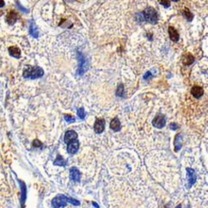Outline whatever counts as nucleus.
<instances>
[{
  "mask_svg": "<svg viewBox=\"0 0 208 208\" xmlns=\"http://www.w3.org/2000/svg\"><path fill=\"white\" fill-rule=\"evenodd\" d=\"M43 70L40 67L27 66L24 71V78L27 79H37L43 76Z\"/></svg>",
  "mask_w": 208,
  "mask_h": 208,
  "instance_id": "1",
  "label": "nucleus"
},
{
  "mask_svg": "<svg viewBox=\"0 0 208 208\" xmlns=\"http://www.w3.org/2000/svg\"><path fill=\"white\" fill-rule=\"evenodd\" d=\"M143 15L144 20L147 21L150 24H157L158 21V15L155 8L152 7H148L145 8L142 13Z\"/></svg>",
  "mask_w": 208,
  "mask_h": 208,
  "instance_id": "2",
  "label": "nucleus"
},
{
  "mask_svg": "<svg viewBox=\"0 0 208 208\" xmlns=\"http://www.w3.org/2000/svg\"><path fill=\"white\" fill-rule=\"evenodd\" d=\"M78 57L79 61V67L78 69V74L80 76H82L88 70V62L87 59L81 53H78Z\"/></svg>",
  "mask_w": 208,
  "mask_h": 208,
  "instance_id": "3",
  "label": "nucleus"
},
{
  "mask_svg": "<svg viewBox=\"0 0 208 208\" xmlns=\"http://www.w3.org/2000/svg\"><path fill=\"white\" fill-rule=\"evenodd\" d=\"M66 197L63 195H58L56 197L53 198L52 201V205L53 208H64L67 205Z\"/></svg>",
  "mask_w": 208,
  "mask_h": 208,
  "instance_id": "4",
  "label": "nucleus"
},
{
  "mask_svg": "<svg viewBox=\"0 0 208 208\" xmlns=\"http://www.w3.org/2000/svg\"><path fill=\"white\" fill-rule=\"evenodd\" d=\"M187 188H191L196 182L197 180V174L195 172V171L191 168L187 167Z\"/></svg>",
  "mask_w": 208,
  "mask_h": 208,
  "instance_id": "5",
  "label": "nucleus"
},
{
  "mask_svg": "<svg viewBox=\"0 0 208 208\" xmlns=\"http://www.w3.org/2000/svg\"><path fill=\"white\" fill-rule=\"evenodd\" d=\"M152 125L157 128H162L163 126L166 125V119L164 115L159 114L157 115L155 118H154L153 122H152Z\"/></svg>",
  "mask_w": 208,
  "mask_h": 208,
  "instance_id": "6",
  "label": "nucleus"
},
{
  "mask_svg": "<svg viewBox=\"0 0 208 208\" xmlns=\"http://www.w3.org/2000/svg\"><path fill=\"white\" fill-rule=\"evenodd\" d=\"M105 129V120L103 118H98L94 123V131L96 133L100 134Z\"/></svg>",
  "mask_w": 208,
  "mask_h": 208,
  "instance_id": "7",
  "label": "nucleus"
},
{
  "mask_svg": "<svg viewBox=\"0 0 208 208\" xmlns=\"http://www.w3.org/2000/svg\"><path fill=\"white\" fill-rule=\"evenodd\" d=\"M68 153L70 154H74L76 153L78 151L79 148V142L78 140H75L71 141L70 142H68Z\"/></svg>",
  "mask_w": 208,
  "mask_h": 208,
  "instance_id": "8",
  "label": "nucleus"
},
{
  "mask_svg": "<svg viewBox=\"0 0 208 208\" xmlns=\"http://www.w3.org/2000/svg\"><path fill=\"white\" fill-rule=\"evenodd\" d=\"M70 178L75 182H79L81 179V173L77 167H72L70 169Z\"/></svg>",
  "mask_w": 208,
  "mask_h": 208,
  "instance_id": "9",
  "label": "nucleus"
},
{
  "mask_svg": "<svg viewBox=\"0 0 208 208\" xmlns=\"http://www.w3.org/2000/svg\"><path fill=\"white\" fill-rule=\"evenodd\" d=\"M18 14L16 12L11 11V12H9L7 14L6 20H7L8 24H9V25H14L16 23V21L18 20Z\"/></svg>",
  "mask_w": 208,
  "mask_h": 208,
  "instance_id": "10",
  "label": "nucleus"
},
{
  "mask_svg": "<svg viewBox=\"0 0 208 208\" xmlns=\"http://www.w3.org/2000/svg\"><path fill=\"white\" fill-rule=\"evenodd\" d=\"M77 138H78V134H77L74 131H72V130L68 131L67 133H65L64 142L66 143H68V142H70L71 141L75 140Z\"/></svg>",
  "mask_w": 208,
  "mask_h": 208,
  "instance_id": "11",
  "label": "nucleus"
},
{
  "mask_svg": "<svg viewBox=\"0 0 208 208\" xmlns=\"http://www.w3.org/2000/svg\"><path fill=\"white\" fill-rule=\"evenodd\" d=\"M191 94L193 95L194 98H200L201 96L203 95L204 93V90L201 87H199V86H194L192 88H191Z\"/></svg>",
  "mask_w": 208,
  "mask_h": 208,
  "instance_id": "12",
  "label": "nucleus"
},
{
  "mask_svg": "<svg viewBox=\"0 0 208 208\" xmlns=\"http://www.w3.org/2000/svg\"><path fill=\"white\" fill-rule=\"evenodd\" d=\"M168 34H169V36H170L171 41L178 42L179 40V34L173 27L170 26L168 27Z\"/></svg>",
  "mask_w": 208,
  "mask_h": 208,
  "instance_id": "13",
  "label": "nucleus"
},
{
  "mask_svg": "<svg viewBox=\"0 0 208 208\" xmlns=\"http://www.w3.org/2000/svg\"><path fill=\"white\" fill-rule=\"evenodd\" d=\"M29 34H31L32 37L35 38H38L39 36V32L38 30V27L36 26V24H34L33 21L30 22V25H29Z\"/></svg>",
  "mask_w": 208,
  "mask_h": 208,
  "instance_id": "14",
  "label": "nucleus"
},
{
  "mask_svg": "<svg viewBox=\"0 0 208 208\" xmlns=\"http://www.w3.org/2000/svg\"><path fill=\"white\" fill-rule=\"evenodd\" d=\"M8 53L9 54L14 57L15 58H19L21 57V51L19 48L18 47H15V46H12V47H9L8 48Z\"/></svg>",
  "mask_w": 208,
  "mask_h": 208,
  "instance_id": "15",
  "label": "nucleus"
},
{
  "mask_svg": "<svg viewBox=\"0 0 208 208\" xmlns=\"http://www.w3.org/2000/svg\"><path fill=\"white\" fill-rule=\"evenodd\" d=\"M181 146H182V136H181V134H178L175 136L174 140L175 151L178 152L181 148Z\"/></svg>",
  "mask_w": 208,
  "mask_h": 208,
  "instance_id": "16",
  "label": "nucleus"
},
{
  "mask_svg": "<svg viewBox=\"0 0 208 208\" xmlns=\"http://www.w3.org/2000/svg\"><path fill=\"white\" fill-rule=\"evenodd\" d=\"M110 127L114 131V132H119L121 130V123L117 117H115L114 119L112 120L110 123Z\"/></svg>",
  "mask_w": 208,
  "mask_h": 208,
  "instance_id": "17",
  "label": "nucleus"
},
{
  "mask_svg": "<svg viewBox=\"0 0 208 208\" xmlns=\"http://www.w3.org/2000/svg\"><path fill=\"white\" fill-rule=\"evenodd\" d=\"M55 166H60V167H65L67 165V162L62 158V156L60 155H58L57 158L55 159L54 162H53Z\"/></svg>",
  "mask_w": 208,
  "mask_h": 208,
  "instance_id": "18",
  "label": "nucleus"
},
{
  "mask_svg": "<svg viewBox=\"0 0 208 208\" xmlns=\"http://www.w3.org/2000/svg\"><path fill=\"white\" fill-rule=\"evenodd\" d=\"M194 62V57L191 54H187L183 59V63L185 65H190Z\"/></svg>",
  "mask_w": 208,
  "mask_h": 208,
  "instance_id": "19",
  "label": "nucleus"
},
{
  "mask_svg": "<svg viewBox=\"0 0 208 208\" xmlns=\"http://www.w3.org/2000/svg\"><path fill=\"white\" fill-rule=\"evenodd\" d=\"M182 14H183V16L187 18V20L191 21L193 19V14H191V12L188 10V9H185V10L182 11Z\"/></svg>",
  "mask_w": 208,
  "mask_h": 208,
  "instance_id": "20",
  "label": "nucleus"
},
{
  "mask_svg": "<svg viewBox=\"0 0 208 208\" xmlns=\"http://www.w3.org/2000/svg\"><path fill=\"white\" fill-rule=\"evenodd\" d=\"M26 187H25V184L24 182H22V205L24 206V201L26 199Z\"/></svg>",
  "mask_w": 208,
  "mask_h": 208,
  "instance_id": "21",
  "label": "nucleus"
},
{
  "mask_svg": "<svg viewBox=\"0 0 208 208\" xmlns=\"http://www.w3.org/2000/svg\"><path fill=\"white\" fill-rule=\"evenodd\" d=\"M65 198H66V201H67V202H69V203L74 205V206H79V205H80V202H79L78 200H75V199H72V198H70V197H66Z\"/></svg>",
  "mask_w": 208,
  "mask_h": 208,
  "instance_id": "22",
  "label": "nucleus"
},
{
  "mask_svg": "<svg viewBox=\"0 0 208 208\" xmlns=\"http://www.w3.org/2000/svg\"><path fill=\"white\" fill-rule=\"evenodd\" d=\"M78 117L81 118V119L83 120L84 118H85L86 113H85V112H84L83 107H81V108L78 109Z\"/></svg>",
  "mask_w": 208,
  "mask_h": 208,
  "instance_id": "23",
  "label": "nucleus"
},
{
  "mask_svg": "<svg viewBox=\"0 0 208 208\" xmlns=\"http://www.w3.org/2000/svg\"><path fill=\"white\" fill-rule=\"evenodd\" d=\"M159 3H160V4H162V5L164 6L165 8L170 7V5H171L170 0H159Z\"/></svg>",
  "mask_w": 208,
  "mask_h": 208,
  "instance_id": "24",
  "label": "nucleus"
},
{
  "mask_svg": "<svg viewBox=\"0 0 208 208\" xmlns=\"http://www.w3.org/2000/svg\"><path fill=\"white\" fill-rule=\"evenodd\" d=\"M64 119L65 121L68 122V123H74V122H75L74 117L71 116V115H65Z\"/></svg>",
  "mask_w": 208,
  "mask_h": 208,
  "instance_id": "25",
  "label": "nucleus"
},
{
  "mask_svg": "<svg viewBox=\"0 0 208 208\" xmlns=\"http://www.w3.org/2000/svg\"><path fill=\"white\" fill-rule=\"evenodd\" d=\"M16 4H17L18 8H19L21 11H23V12H24V13H25V14L29 13V10H28V9H27V8H25L23 7V6H22V5L19 4V2H18V1H17V2H16Z\"/></svg>",
  "mask_w": 208,
  "mask_h": 208,
  "instance_id": "26",
  "label": "nucleus"
},
{
  "mask_svg": "<svg viewBox=\"0 0 208 208\" xmlns=\"http://www.w3.org/2000/svg\"><path fill=\"white\" fill-rule=\"evenodd\" d=\"M123 85L121 84V85L118 86L117 88V96H123Z\"/></svg>",
  "mask_w": 208,
  "mask_h": 208,
  "instance_id": "27",
  "label": "nucleus"
},
{
  "mask_svg": "<svg viewBox=\"0 0 208 208\" xmlns=\"http://www.w3.org/2000/svg\"><path fill=\"white\" fill-rule=\"evenodd\" d=\"M136 20L138 21V22H140V23H142V21H144L143 15H142V13H138V14H136Z\"/></svg>",
  "mask_w": 208,
  "mask_h": 208,
  "instance_id": "28",
  "label": "nucleus"
},
{
  "mask_svg": "<svg viewBox=\"0 0 208 208\" xmlns=\"http://www.w3.org/2000/svg\"><path fill=\"white\" fill-rule=\"evenodd\" d=\"M33 144H34V146L35 147H40L42 146L41 142H39L38 140H37V139L34 141V143Z\"/></svg>",
  "mask_w": 208,
  "mask_h": 208,
  "instance_id": "29",
  "label": "nucleus"
},
{
  "mask_svg": "<svg viewBox=\"0 0 208 208\" xmlns=\"http://www.w3.org/2000/svg\"><path fill=\"white\" fill-rule=\"evenodd\" d=\"M170 128L171 130H178V125L177 123H171L170 124Z\"/></svg>",
  "mask_w": 208,
  "mask_h": 208,
  "instance_id": "30",
  "label": "nucleus"
},
{
  "mask_svg": "<svg viewBox=\"0 0 208 208\" xmlns=\"http://www.w3.org/2000/svg\"><path fill=\"white\" fill-rule=\"evenodd\" d=\"M152 77V73H151L150 72H147V73H146V74L144 75L143 78H144V79H147H147L151 78Z\"/></svg>",
  "mask_w": 208,
  "mask_h": 208,
  "instance_id": "31",
  "label": "nucleus"
},
{
  "mask_svg": "<svg viewBox=\"0 0 208 208\" xmlns=\"http://www.w3.org/2000/svg\"><path fill=\"white\" fill-rule=\"evenodd\" d=\"M4 5H5V3L4 0H0V8L4 7Z\"/></svg>",
  "mask_w": 208,
  "mask_h": 208,
  "instance_id": "32",
  "label": "nucleus"
},
{
  "mask_svg": "<svg viewBox=\"0 0 208 208\" xmlns=\"http://www.w3.org/2000/svg\"><path fill=\"white\" fill-rule=\"evenodd\" d=\"M92 204H93V205H94V206H95V207H96V208H99L98 205L97 204L96 202H92Z\"/></svg>",
  "mask_w": 208,
  "mask_h": 208,
  "instance_id": "33",
  "label": "nucleus"
},
{
  "mask_svg": "<svg viewBox=\"0 0 208 208\" xmlns=\"http://www.w3.org/2000/svg\"><path fill=\"white\" fill-rule=\"evenodd\" d=\"M176 208H181V205H178V206H177V207H176Z\"/></svg>",
  "mask_w": 208,
  "mask_h": 208,
  "instance_id": "34",
  "label": "nucleus"
},
{
  "mask_svg": "<svg viewBox=\"0 0 208 208\" xmlns=\"http://www.w3.org/2000/svg\"><path fill=\"white\" fill-rule=\"evenodd\" d=\"M172 1H175V2H178V1H179V0H172Z\"/></svg>",
  "mask_w": 208,
  "mask_h": 208,
  "instance_id": "35",
  "label": "nucleus"
},
{
  "mask_svg": "<svg viewBox=\"0 0 208 208\" xmlns=\"http://www.w3.org/2000/svg\"><path fill=\"white\" fill-rule=\"evenodd\" d=\"M77 1H78V2H80V1H82V0H77Z\"/></svg>",
  "mask_w": 208,
  "mask_h": 208,
  "instance_id": "36",
  "label": "nucleus"
}]
</instances>
